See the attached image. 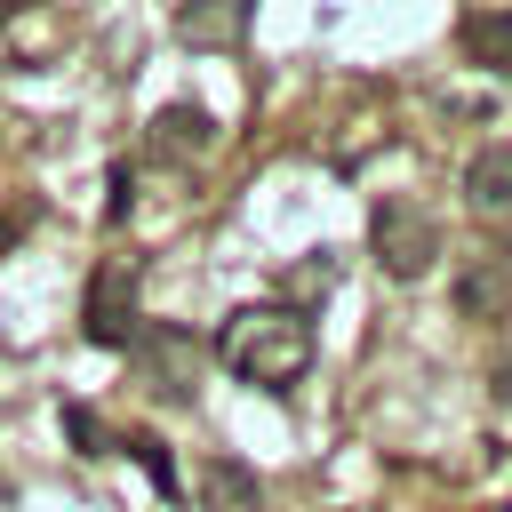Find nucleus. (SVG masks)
<instances>
[{
    "label": "nucleus",
    "instance_id": "nucleus-10",
    "mask_svg": "<svg viewBox=\"0 0 512 512\" xmlns=\"http://www.w3.org/2000/svg\"><path fill=\"white\" fill-rule=\"evenodd\" d=\"M64 432L80 440V456H104V432H96V416H88V408H64Z\"/></svg>",
    "mask_w": 512,
    "mask_h": 512
},
{
    "label": "nucleus",
    "instance_id": "nucleus-5",
    "mask_svg": "<svg viewBox=\"0 0 512 512\" xmlns=\"http://www.w3.org/2000/svg\"><path fill=\"white\" fill-rule=\"evenodd\" d=\"M200 504L208 512H264V480L240 456H200Z\"/></svg>",
    "mask_w": 512,
    "mask_h": 512
},
{
    "label": "nucleus",
    "instance_id": "nucleus-4",
    "mask_svg": "<svg viewBox=\"0 0 512 512\" xmlns=\"http://www.w3.org/2000/svg\"><path fill=\"white\" fill-rule=\"evenodd\" d=\"M464 200L488 224H512V144H480L464 160Z\"/></svg>",
    "mask_w": 512,
    "mask_h": 512
},
{
    "label": "nucleus",
    "instance_id": "nucleus-7",
    "mask_svg": "<svg viewBox=\"0 0 512 512\" xmlns=\"http://www.w3.org/2000/svg\"><path fill=\"white\" fill-rule=\"evenodd\" d=\"M456 40H464V56L480 72H512V8H472L456 24Z\"/></svg>",
    "mask_w": 512,
    "mask_h": 512
},
{
    "label": "nucleus",
    "instance_id": "nucleus-11",
    "mask_svg": "<svg viewBox=\"0 0 512 512\" xmlns=\"http://www.w3.org/2000/svg\"><path fill=\"white\" fill-rule=\"evenodd\" d=\"M488 392H496V400H504V408H512V352H504V360H496V384H488Z\"/></svg>",
    "mask_w": 512,
    "mask_h": 512
},
{
    "label": "nucleus",
    "instance_id": "nucleus-12",
    "mask_svg": "<svg viewBox=\"0 0 512 512\" xmlns=\"http://www.w3.org/2000/svg\"><path fill=\"white\" fill-rule=\"evenodd\" d=\"M8 248H16V216H0V256H8Z\"/></svg>",
    "mask_w": 512,
    "mask_h": 512
},
{
    "label": "nucleus",
    "instance_id": "nucleus-8",
    "mask_svg": "<svg viewBox=\"0 0 512 512\" xmlns=\"http://www.w3.org/2000/svg\"><path fill=\"white\" fill-rule=\"evenodd\" d=\"M208 136H216V128H208L200 104H168V112L152 120V144H160V152H208Z\"/></svg>",
    "mask_w": 512,
    "mask_h": 512
},
{
    "label": "nucleus",
    "instance_id": "nucleus-3",
    "mask_svg": "<svg viewBox=\"0 0 512 512\" xmlns=\"http://www.w3.org/2000/svg\"><path fill=\"white\" fill-rule=\"evenodd\" d=\"M88 336L96 344H136V272L128 264H96V280H88Z\"/></svg>",
    "mask_w": 512,
    "mask_h": 512
},
{
    "label": "nucleus",
    "instance_id": "nucleus-6",
    "mask_svg": "<svg viewBox=\"0 0 512 512\" xmlns=\"http://www.w3.org/2000/svg\"><path fill=\"white\" fill-rule=\"evenodd\" d=\"M144 352H152V384H160L168 400H192V384H200V352H192V336L152 328V336H144Z\"/></svg>",
    "mask_w": 512,
    "mask_h": 512
},
{
    "label": "nucleus",
    "instance_id": "nucleus-1",
    "mask_svg": "<svg viewBox=\"0 0 512 512\" xmlns=\"http://www.w3.org/2000/svg\"><path fill=\"white\" fill-rule=\"evenodd\" d=\"M312 352H320V336H312V320L288 312V304H248V312H232L224 336H216V360H224L240 384H264V392L304 384Z\"/></svg>",
    "mask_w": 512,
    "mask_h": 512
},
{
    "label": "nucleus",
    "instance_id": "nucleus-2",
    "mask_svg": "<svg viewBox=\"0 0 512 512\" xmlns=\"http://www.w3.org/2000/svg\"><path fill=\"white\" fill-rule=\"evenodd\" d=\"M368 232H376V264H384L392 280H424V272H432V256H440L432 216H424V208H408V200H384Z\"/></svg>",
    "mask_w": 512,
    "mask_h": 512
},
{
    "label": "nucleus",
    "instance_id": "nucleus-9",
    "mask_svg": "<svg viewBox=\"0 0 512 512\" xmlns=\"http://www.w3.org/2000/svg\"><path fill=\"white\" fill-rule=\"evenodd\" d=\"M128 448H136V464L160 480V496H176V464H168V448H160L152 432H128Z\"/></svg>",
    "mask_w": 512,
    "mask_h": 512
}]
</instances>
